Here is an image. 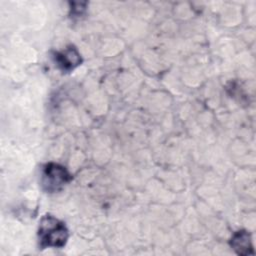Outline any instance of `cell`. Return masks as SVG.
I'll return each mask as SVG.
<instances>
[{"label": "cell", "instance_id": "cell-4", "mask_svg": "<svg viewBox=\"0 0 256 256\" xmlns=\"http://www.w3.org/2000/svg\"><path fill=\"white\" fill-rule=\"evenodd\" d=\"M230 245L239 255H249L254 253L250 234L245 230L235 232L231 238Z\"/></svg>", "mask_w": 256, "mask_h": 256}, {"label": "cell", "instance_id": "cell-2", "mask_svg": "<svg viewBox=\"0 0 256 256\" xmlns=\"http://www.w3.org/2000/svg\"><path fill=\"white\" fill-rule=\"evenodd\" d=\"M71 178V175L64 166L57 163H48L44 166L42 172V188L48 193L57 192L61 190Z\"/></svg>", "mask_w": 256, "mask_h": 256}, {"label": "cell", "instance_id": "cell-3", "mask_svg": "<svg viewBox=\"0 0 256 256\" xmlns=\"http://www.w3.org/2000/svg\"><path fill=\"white\" fill-rule=\"evenodd\" d=\"M54 61L63 72H70L81 64L82 59L74 46H68L63 51L55 53Z\"/></svg>", "mask_w": 256, "mask_h": 256}, {"label": "cell", "instance_id": "cell-1", "mask_svg": "<svg viewBox=\"0 0 256 256\" xmlns=\"http://www.w3.org/2000/svg\"><path fill=\"white\" fill-rule=\"evenodd\" d=\"M38 229L39 245L42 249L47 247L61 248L68 240V230L65 224L51 215L44 216Z\"/></svg>", "mask_w": 256, "mask_h": 256}, {"label": "cell", "instance_id": "cell-5", "mask_svg": "<svg viewBox=\"0 0 256 256\" xmlns=\"http://www.w3.org/2000/svg\"><path fill=\"white\" fill-rule=\"evenodd\" d=\"M86 3H72L71 7V15L73 17H79L85 11Z\"/></svg>", "mask_w": 256, "mask_h": 256}]
</instances>
